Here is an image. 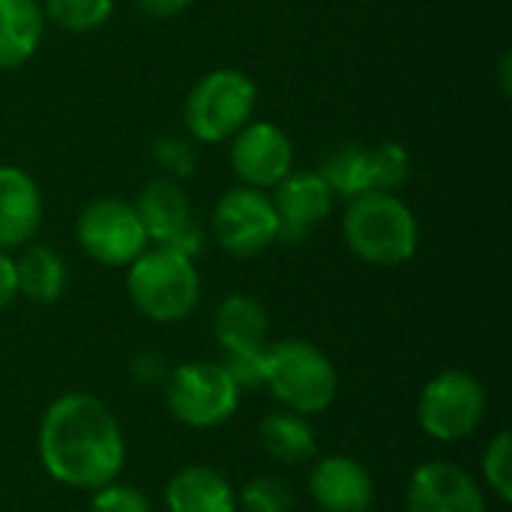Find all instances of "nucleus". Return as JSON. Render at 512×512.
I'll list each match as a JSON object with an SVG mask.
<instances>
[{"instance_id": "c85d7f7f", "label": "nucleus", "mask_w": 512, "mask_h": 512, "mask_svg": "<svg viewBox=\"0 0 512 512\" xmlns=\"http://www.w3.org/2000/svg\"><path fill=\"white\" fill-rule=\"evenodd\" d=\"M18 300V279H15V261L9 252H0V312L9 309Z\"/></svg>"}, {"instance_id": "0eeeda50", "label": "nucleus", "mask_w": 512, "mask_h": 512, "mask_svg": "<svg viewBox=\"0 0 512 512\" xmlns=\"http://www.w3.org/2000/svg\"><path fill=\"white\" fill-rule=\"evenodd\" d=\"M165 399L171 414L189 429H213L231 420L240 405V390L222 363H183L168 372Z\"/></svg>"}, {"instance_id": "9b49d317", "label": "nucleus", "mask_w": 512, "mask_h": 512, "mask_svg": "<svg viewBox=\"0 0 512 512\" xmlns=\"http://www.w3.org/2000/svg\"><path fill=\"white\" fill-rule=\"evenodd\" d=\"M273 207L279 216V240L303 243L315 225H321L336 204L333 189L318 171H291L273 186Z\"/></svg>"}, {"instance_id": "cd10ccee", "label": "nucleus", "mask_w": 512, "mask_h": 512, "mask_svg": "<svg viewBox=\"0 0 512 512\" xmlns=\"http://www.w3.org/2000/svg\"><path fill=\"white\" fill-rule=\"evenodd\" d=\"M264 351H231L222 354V366L231 375V381L237 384V390L246 387H264Z\"/></svg>"}, {"instance_id": "a878e982", "label": "nucleus", "mask_w": 512, "mask_h": 512, "mask_svg": "<svg viewBox=\"0 0 512 512\" xmlns=\"http://www.w3.org/2000/svg\"><path fill=\"white\" fill-rule=\"evenodd\" d=\"M153 159L171 180H183L195 168V144L192 138H177V135H162L153 141Z\"/></svg>"}, {"instance_id": "423d86ee", "label": "nucleus", "mask_w": 512, "mask_h": 512, "mask_svg": "<svg viewBox=\"0 0 512 512\" xmlns=\"http://www.w3.org/2000/svg\"><path fill=\"white\" fill-rule=\"evenodd\" d=\"M486 417V387L462 369H447L426 381L420 402H417V420L420 429L441 441L456 444L471 438Z\"/></svg>"}, {"instance_id": "f8f14e48", "label": "nucleus", "mask_w": 512, "mask_h": 512, "mask_svg": "<svg viewBox=\"0 0 512 512\" xmlns=\"http://www.w3.org/2000/svg\"><path fill=\"white\" fill-rule=\"evenodd\" d=\"M135 210L141 216V225L147 231V240L156 246H174L186 255H195L198 249V231L192 225V210H189V198L180 189L177 180L171 177H156L150 180L138 201Z\"/></svg>"}, {"instance_id": "393cba45", "label": "nucleus", "mask_w": 512, "mask_h": 512, "mask_svg": "<svg viewBox=\"0 0 512 512\" xmlns=\"http://www.w3.org/2000/svg\"><path fill=\"white\" fill-rule=\"evenodd\" d=\"M483 477L489 489L504 501H512V435L504 429L492 438L489 450L483 453Z\"/></svg>"}, {"instance_id": "412c9836", "label": "nucleus", "mask_w": 512, "mask_h": 512, "mask_svg": "<svg viewBox=\"0 0 512 512\" xmlns=\"http://www.w3.org/2000/svg\"><path fill=\"white\" fill-rule=\"evenodd\" d=\"M318 174L327 180L333 195H342L348 201L363 192H372L369 189V147L360 141L339 144L336 150L327 153Z\"/></svg>"}, {"instance_id": "c756f323", "label": "nucleus", "mask_w": 512, "mask_h": 512, "mask_svg": "<svg viewBox=\"0 0 512 512\" xmlns=\"http://www.w3.org/2000/svg\"><path fill=\"white\" fill-rule=\"evenodd\" d=\"M195 0H135V6L147 15V18H174L180 12H186Z\"/></svg>"}, {"instance_id": "4468645a", "label": "nucleus", "mask_w": 512, "mask_h": 512, "mask_svg": "<svg viewBox=\"0 0 512 512\" xmlns=\"http://www.w3.org/2000/svg\"><path fill=\"white\" fill-rule=\"evenodd\" d=\"M309 495L321 512H369L375 480L351 456H324L309 471Z\"/></svg>"}, {"instance_id": "dca6fc26", "label": "nucleus", "mask_w": 512, "mask_h": 512, "mask_svg": "<svg viewBox=\"0 0 512 512\" xmlns=\"http://www.w3.org/2000/svg\"><path fill=\"white\" fill-rule=\"evenodd\" d=\"M165 507L168 512H237V492L225 474L189 465L168 480Z\"/></svg>"}, {"instance_id": "f257e3e1", "label": "nucleus", "mask_w": 512, "mask_h": 512, "mask_svg": "<svg viewBox=\"0 0 512 512\" xmlns=\"http://www.w3.org/2000/svg\"><path fill=\"white\" fill-rule=\"evenodd\" d=\"M39 459L60 486L96 492L114 483L126 462L123 429L96 396L66 393L48 405L39 423Z\"/></svg>"}, {"instance_id": "5701e85b", "label": "nucleus", "mask_w": 512, "mask_h": 512, "mask_svg": "<svg viewBox=\"0 0 512 512\" xmlns=\"http://www.w3.org/2000/svg\"><path fill=\"white\" fill-rule=\"evenodd\" d=\"M411 177V153L399 141H381L369 147V189L396 192Z\"/></svg>"}, {"instance_id": "bb28decb", "label": "nucleus", "mask_w": 512, "mask_h": 512, "mask_svg": "<svg viewBox=\"0 0 512 512\" xmlns=\"http://www.w3.org/2000/svg\"><path fill=\"white\" fill-rule=\"evenodd\" d=\"M90 512H150V501L135 486L105 483L102 489L93 492Z\"/></svg>"}, {"instance_id": "7c9ffc66", "label": "nucleus", "mask_w": 512, "mask_h": 512, "mask_svg": "<svg viewBox=\"0 0 512 512\" xmlns=\"http://www.w3.org/2000/svg\"><path fill=\"white\" fill-rule=\"evenodd\" d=\"M510 63L512 57L510 54H504V57H501V69H498V75H501V90H504V93H510Z\"/></svg>"}, {"instance_id": "6e6552de", "label": "nucleus", "mask_w": 512, "mask_h": 512, "mask_svg": "<svg viewBox=\"0 0 512 512\" xmlns=\"http://www.w3.org/2000/svg\"><path fill=\"white\" fill-rule=\"evenodd\" d=\"M210 231L219 249L234 258H255L279 243V216L270 192L252 186L228 189L210 216Z\"/></svg>"}, {"instance_id": "b1692460", "label": "nucleus", "mask_w": 512, "mask_h": 512, "mask_svg": "<svg viewBox=\"0 0 512 512\" xmlns=\"http://www.w3.org/2000/svg\"><path fill=\"white\" fill-rule=\"evenodd\" d=\"M237 507L243 512H291L294 510V489L282 477H255L237 495Z\"/></svg>"}, {"instance_id": "ddd939ff", "label": "nucleus", "mask_w": 512, "mask_h": 512, "mask_svg": "<svg viewBox=\"0 0 512 512\" xmlns=\"http://www.w3.org/2000/svg\"><path fill=\"white\" fill-rule=\"evenodd\" d=\"M408 512H486V498L465 468L426 462L411 474Z\"/></svg>"}, {"instance_id": "aec40b11", "label": "nucleus", "mask_w": 512, "mask_h": 512, "mask_svg": "<svg viewBox=\"0 0 512 512\" xmlns=\"http://www.w3.org/2000/svg\"><path fill=\"white\" fill-rule=\"evenodd\" d=\"M261 444H264L267 456L282 465H306L318 453L312 426L294 411L267 414L261 423Z\"/></svg>"}, {"instance_id": "4be33fe9", "label": "nucleus", "mask_w": 512, "mask_h": 512, "mask_svg": "<svg viewBox=\"0 0 512 512\" xmlns=\"http://www.w3.org/2000/svg\"><path fill=\"white\" fill-rule=\"evenodd\" d=\"M42 15L66 33H93L111 21L114 0H45Z\"/></svg>"}, {"instance_id": "1a4fd4ad", "label": "nucleus", "mask_w": 512, "mask_h": 512, "mask_svg": "<svg viewBox=\"0 0 512 512\" xmlns=\"http://www.w3.org/2000/svg\"><path fill=\"white\" fill-rule=\"evenodd\" d=\"M75 237L87 258L102 267H129L150 243L135 204L123 198L90 201L78 213Z\"/></svg>"}, {"instance_id": "f3484780", "label": "nucleus", "mask_w": 512, "mask_h": 512, "mask_svg": "<svg viewBox=\"0 0 512 512\" xmlns=\"http://www.w3.org/2000/svg\"><path fill=\"white\" fill-rule=\"evenodd\" d=\"M267 330H270L267 309L249 294L225 297L213 315V333L222 354L267 348Z\"/></svg>"}, {"instance_id": "2eb2a0df", "label": "nucleus", "mask_w": 512, "mask_h": 512, "mask_svg": "<svg viewBox=\"0 0 512 512\" xmlns=\"http://www.w3.org/2000/svg\"><path fill=\"white\" fill-rule=\"evenodd\" d=\"M42 225L39 183L18 165H0V252L27 246Z\"/></svg>"}, {"instance_id": "39448f33", "label": "nucleus", "mask_w": 512, "mask_h": 512, "mask_svg": "<svg viewBox=\"0 0 512 512\" xmlns=\"http://www.w3.org/2000/svg\"><path fill=\"white\" fill-rule=\"evenodd\" d=\"M258 87L255 81L234 66L210 69L201 75L183 102V123L192 141L222 144L234 138L255 114Z\"/></svg>"}, {"instance_id": "a211bd4d", "label": "nucleus", "mask_w": 512, "mask_h": 512, "mask_svg": "<svg viewBox=\"0 0 512 512\" xmlns=\"http://www.w3.org/2000/svg\"><path fill=\"white\" fill-rule=\"evenodd\" d=\"M45 33L39 0H0V72L24 66Z\"/></svg>"}, {"instance_id": "9d476101", "label": "nucleus", "mask_w": 512, "mask_h": 512, "mask_svg": "<svg viewBox=\"0 0 512 512\" xmlns=\"http://www.w3.org/2000/svg\"><path fill=\"white\" fill-rule=\"evenodd\" d=\"M231 168L243 186L273 189L282 177L294 171V144L282 126L273 120H249L231 138Z\"/></svg>"}, {"instance_id": "f03ea898", "label": "nucleus", "mask_w": 512, "mask_h": 512, "mask_svg": "<svg viewBox=\"0 0 512 512\" xmlns=\"http://www.w3.org/2000/svg\"><path fill=\"white\" fill-rule=\"evenodd\" d=\"M348 249L372 267H402L420 249L414 210L396 192H363L348 201L342 219Z\"/></svg>"}, {"instance_id": "7ed1b4c3", "label": "nucleus", "mask_w": 512, "mask_h": 512, "mask_svg": "<svg viewBox=\"0 0 512 512\" xmlns=\"http://www.w3.org/2000/svg\"><path fill=\"white\" fill-rule=\"evenodd\" d=\"M126 291L144 318L174 324L195 312L201 300V276L192 255L174 246H153L129 264Z\"/></svg>"}, {"instance_id": "6ab92c4d", "label": "nucleus", "mask_w": 512, "mask_h": 512, "mask_svg": "<svg viewBox=\"0 0 512 512\" xmlns=\"http://www.w3.org/2000/svg\"><path fill=\"white\" fill-rule=\"evenodd\" d=\"M15 279L18 297L33 303H57L66 291V261L51 246L30 243L15 261Z\"/></svg>"}, {"instance_id": "20e7f679", "label": "nucleus", "mask_w": 512, "mask_h": 512, "mask_svg": "<svg viewBox=\"0 0 512 512\" xmlns=\"http://www.w3.org/2000/svg\"><path fill=\"white\" fill-rule=\"evenodd\" d=\"M264 387L300 417L321 414L333 405L339 375L330 357L306 339H282L264 351Z\"/></svg>"}]
</instances>
